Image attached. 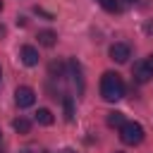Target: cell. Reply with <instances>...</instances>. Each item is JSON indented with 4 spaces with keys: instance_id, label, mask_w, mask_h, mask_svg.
<instances>
[{
    "instance_id": "obj_4",
    "label": "cell",
    "mask_w": 153,
    "mask_h": 153,
    "mask_svg": "<svg viewBox=\"0 0 153 153\" xmlns=\"http://www.w3.org/2000/svg\"><path fill=\"white\" fill-rule=\"evenodd\" d=\"M129 55H131V48L127 45V43H112L110 45V60H115V62H127L129 60Z\"/></svg>"
},
{
    "instance_id": "obj_5",
    "label": "cell",
    "mask_w": 153,
    "mask_h": 153,
    "mask_svg": "<svg viewBox=\"0 0 153 153\" xmlns=\"http://www.w3.org/2000/svg\"><path fill=\"white\" fill-rule=\"evenodd\" d=\"M131 76H134L136 84H146V81H151L153 72L146 67V62H134V67H131Z\"/></svg>"
},
{
    "instance_id": "obj_18",
    "label": "cell",
    "mask_w": 153,
    "mask_h": 153,
    "mask_svg": "<svg viewBox=\"0 0 153 153\" xmlns=\"http://www.w3.org/2000/svg\"><path fill=\"white\" fill-rule=\"evenodd\" d=\"M60 153H76V151H72V148H65V151H60Z\"/></svg>"
},
{
    "instance_id": "obj_22",
    "label": "cell",
    "mask_w": 153,
    "mask_h": 153,
    "mask_svg": "<svg viewBox=\"0 0 153 153\" xmlns=\"http://www.w3.org/2000/svg\"><path fill=\"white\" fill-rule=\"evenodd\" d=\"M0 10H2V0H0Z\"/></svg>"
},
{
    "instance_id": "obj_11",
    "label": "cell",
    "mask_w": 153,
    "mask_h": 153,
    "mask_svg": "<svg viewBox=\"0 0 153 153\" xmlns=\"http://www.w3.org/2000/svg\"><path fill=\"white\" fill-rule=\"evenodd\" d=\"M12 127H14L17 134H29V131H31V122H29L26 117H17V120L12 122Z\"/></svg>"
},
{
    "instance_id": "obj_7",
    "label": "cell",
    "mask_w": 153,
    "mask_h": 153,
    "mask_svg": "<svg viewBox=\"0 0 153 153\" xmlns=\"http://www.w3.org/2000/svg\"><path fill=\"white\" fill-rule=\"evenodd\" d=\"M67 69H69V74L74 76V84L79 86V93L84 91V79H81V65L76 62V60H69L67 62Z\"/></svg>"
},
{
    "instance_id": "obj_13",
    "label": "cell",
    "mask_w": 153,
    "mask_h": 153,
    "mask_svg": "<svg viewBox=\"0 0 153 153\" xmlns=\"http://www.w3.org/2000/svg\"><path fill=\"white\" fill-rule=\"evenodd\" d=\"M124 122H127V120H124L122 112H117V110H115V112H108V127H117V129H120Z\"/></svg>"
},
{
    "instance_id": "obj_25",
    "label": "cell",
    "mask_w": 153,
    "mask_h": 153,
    "mask_svg": "<svg viewBox=\"0 0 153 153\" xmlns=\"http://www.w3.org/2000/svg\"><path fill=\"white\" fill-rule=\"evenodd\" d=\"M0 153H2V151H0Z\"/></svg>"
},
{
    "instance_id": "obj_14",
    "label": "cell",
    "mask_w": 153,
    "mask_h": 153,
    "mask_svg": "<svg viewBox=\"0 0 153 153\" xmlns=\"http://www.w3.org/2000/svg\"><path fill=\"white\" fill-rule=\"evenodd\" d=\"M105 12H120V0H98Z\"/></svg>"
},
{
    "instance_id": "obj_20",
    "label": "cell",
    "mask_w": 153,
    "mask_h": 153,
    "mask_svg": "<svg viewBox=\"0 0 153 153\" xmlns=\"http://www.w3.org/2000/svg\"><path fill=\"white\" fill-rule=\"evenodd\" d=\"M19 153H33V151H29V148H24V151H19Z\"/></svg>"
},
{
    "instance_id": "obj_24",
    "label": "cell",
    "mask_w": 153,
    "mask_h": 153,
    "mask_svg": "<svg viewBox=\"0 0 153 153\" xmlns=\"http://www.w3.org/2000/svg\"><path fill=\"white\" fill-rule=\"evenodd\" d=\"M115 153H122V151H115Z\"/></svg>"
},
{
    "instance_id": "obj_6",
    "label": "cell",
    "mask_w": 153,
    "mask_h": 153,
    "mask_svg": "<svg viewBox=\"0 0 153 153\" xmlns=\"http://www.w3.org/2000/svg\"><path fill=\"white\" fill-rule=\"evenodd\" d=\"M19 55H22V62H24L26 67H36V65H38V50H36L33 45H22Z\"/></svg>"
},
{
    "instance_id": "obj_17",
    "label": "cell",
    "mask_w": 153,
    "mask_h": 153,
    "mask_svg": "<svg viewBox=\"0 0 153 153\" xmlns=\"http://www.w3.org/2000/svg\"><path fill=\"white\" fill-rule=\"evenodd\" d=\"M2 36H5V26L0 24V38H2Z\"/></svg>"
},
{
    "instance_id": "obj_19",
    "label": "cell",
    "mask_w": 153,
    "mask_h": 153,
    "mask_svg": "<svg viewBox=\"0 0 153 153\" xmlns=\"http://www.w3.org/2000/svg\"><path fill=\"white\" fill-rule=\"evenodd\" d=\"M124 2H129V5H134V2H139V0H124Z\"/></svg>"
},
{
    "instance_id": "obj_3",
    "label": "cell",
    "mask_w": 153,
    "mask_h": 153,
    "mask_svg": "<svg viewBox=\"0 0 153 153\" xmlns=\"http://www.w3.org/2000/svg\"><path fill=\"white\" fill-rule=\"evenodd\" d=\"M33 100H36V91H33L31 86H19V88L14 91V103H17V108H31Z\"/></svg>"
},
{
    "instance_id": "obj_15",
    "label": "cell",
    "mask_w": 153,
    "mask_h": 153,
    "mask_svg": "<svg viewBox=\"0 0 153 153\" xmlns=\"http://www.w3.org/2000/svg\"><path fill=\"white\" fill-rule=\"evenodd\" d=\"M143 31H146L148 36H153V22H146V24H143Z\"/></svg>"
},
{
    "instance_id": "obj_21",
    "label": "cell",
    "mask_w": 153,
    "mask_h": 153,
    "mask_svg": "<svg viewBox=\"0 0 153 153\" xmlns=\"http://www.w3.org/2000/svg\"><path fill=\"white\" fill-rule=\"evenodd\" d=\"M0 141H2V129H0Z\"/></svg>"
},
{
    "instance_id": "obj_23",
    "label": "cell",
    "mask_w": 153,
    "mask_h": 153,
    "mask_svg": "<svg viewBox=\"0 0 153 153\" xmlns=\"http://www.w3.org/2000/svg\"><path fill=\"white\" fill-rule=\"evenodd\" d=\"M0 79H2V69H0Z\"/></svg>"
},
{
    "instance_id": "obj_10",
    "label": "cell",
    "mask_w": 153,
    "mask_h": 153,
    "mask_svg": "<svg viewBox=\"0 0 153 153\" xmlns=\"http://www.w3.org/2000/svg\"><path fill=\"white\" fill-rule=\"evenodd\" d=\"M65 62H60V60H53L50 65H48V74L53 76V79H60V76H65Z\"/></svg>"
},
{
    "instance_id": "obj_9",
    "label": "cell",
    "mask_w": 153,
    "mask_h": 153,
    "mask_svg": "<svg viewBox=\"0 0 153 153\" xmlns=\"http://www.w3.org/2000/svg\"><path fill=\"white\" fill-rule=\"evenodd\" d=\"M38 43L41 45H45V48H53L55 43H57V33L55 31H50V29H43V31H38Z\"/></svg>"
},
{
    "instance_id": "obj_1",
    "label": "cell",
    "mask_w": 153,
    "mask_h": 153,
    "mask_svg": "<svg viewBox=\"0 0 153 153\" xmlns=\"http://www.w3.org/2000/svg\"><path fill=\"white\" fill-rule=\"evenodd\" d=\"M100 96L108 103H117L120 98H124V81L117 72H105L100 76Z\"/></svg>"
},
{
    "instance_id": "obj_8",
    "label": "cell",
    "mask_w": 153,
    "mask_h": 153,
    "mask_svg": "<svg viewBox=\"0 0 153 153\" xmlns=\"http://www.w3.org/2000/svg\"><path fill=\"white\" fill-rule=\"evenodd\" d=\"M33 120H36V124H41V127H50V124L55 122V117H53V112H50L48 108H38L36 115H33Z\"/></svg>"
},
{
    "instance_id": "obj_12",
    "label": "cell",
    "mask_w": 153,
    "mask_h": 153,
    "mask_svg": "<svg viewBox=\"0 0 153 153\" xmlns=\"http://www.w3.org/2000/svg\"><path fill=\"white\" fill-rule=\"evenodd\" d=\"M62 105H65V120L72 122L74 120V100H72V96H65L62 98Z\"/></svg>"
},
{
    "instance_id": "obj_2",
    "label": "cell",
    "mask_w": 153,
    "mask_h": 153,
    "mask_svg": "<svg viewBox=\"0 0 153 153\" xmlns=\"http://www.w3.org/2000/svg\"><path fill=\"white\" fill-rule=\"evenodd\" d=\"M143 136H146V131H143V127H141L139 122H124V124L120 127V139H122V143H127V146L141 143Z\"/></svg>"
},
{
    "instance_id": "obj_16",
    "label": "cell",
    "mask_w": 153,
    "mask_h": 153,
    "mask_svg": "<svg viewBox=\"0 0 153 153\" xmlns=\"http://www.w3.org/2000/svg\"><path fill=\"white\" fill-rule=\"evenodd\" d=\"M143 62H146V67H148V69H151V72H153V53H151V55H148V57H146V60H143Z\"/></svg>"
}]
</instances>
